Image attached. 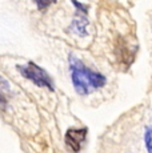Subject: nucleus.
Instances as JSON below:
<instances>
[{
  "instance_id": "nucleus-6",
  "label": "nucleus",
  "mask_w": 152,
  "mask_h": 153,
  "mask_svg": "<svg viewBox=\"0 0 152 153\" xmlns=\"http://www.w3.org/2000/svg\"><path fill=\"white\" fill-rule=\"evenodd\" d=\"M144 144L147 153H152V126H147L144 132Z\"/></svg>"
},
{
  "instance_id": "nucleus-2",
  "label": "nucleus",
  "mask_w": 152,
  "mask_h": 153,
  "mask_svg": "<svg viewBox=\"0 0 152 153\" xmlns=\"http://www.w3.org/2000/svg\"><path fill=\"white\" fill-rule=\"evenodd\" d=\"M19 72L24 76L27 80L32 81L35 85L40 88H47V89L54 92L55 87H54V80L52 77L47 73L45 69H43L42 67H39L36 63L34 61H28L25 65H17Z\"/></svg>"
},
{
  "instance_id": "nucleus-4",
  "label": "nucleus",
  "mask_w": 152,
  "mask_h": 153,
  "mask_svg": "<svg viewBox=\"0 0 152 153\" xmlns=\"http://www.w3.org/2000/svg\"><path fill=\"white\" fill-rule=\"evenodd\" d=\"M87 128H71L66 132V145L74 153H79L87 139Z\"/></svg>"
},
{
  "instance_id": "nucleus-3",
  "label": "nucleus",
  "mask_w": 152,
  "mask_h": 153,
  "mask_svg": "<svg viewBox=\"0 0 152 153\" xmlns=\"http://www.w3.org/2000/svg\"><path fill=\"white\" fill-rule=\"evenodd\" d=\"M72 3H74V5L76 7V16H75V20L72 22L71 28L79 36H86L87 35L86 27H87V24H88V19H87L88 7L81 4V3H79L77 0H72Z\"/></svg>"
},
{
  "instance_id": "nucleus-1",
  "label": "nucleus",
  "mask_w": 152,
  "mask_h": 153,
  "mask_svg": "<svg viewBox=\"0 0 152 153\" xmlns=\"http://www.w3.org/2000/svg\"><path fill=\"white\" fill-rule=\"evenodd\" d=\"M69 71L75 91L79 95H88L92 91L100 89L107 83V79L100 72H96L81 63L74 55H69Z\"/></svg>"
},
{
  "instance_id": "nucleus-5",
  "label": "nucleus",
  "mask_w": 152,
  "mask_h": 153,
  "mask_svg": "<svg viewBox=\"0 0 152 153\" xmlns=\"http://www.w3.org/2000/svg\"><path fill=\"white\" fill-rule=\"evenodd\" d=\"M11 88H10V84L8 81L5 80L4 77L0 76V104L3 107H5L8 102V97H10V92H11Z\"/></svg>"
},
{
  "instance_id": "nucleus-7",
  "label": "nucleus",
  "mask_w": 152,
  "mask_h": 153,
  "mask_svg": "<svg viewBox=\"0 0 152 153\" xmlns=\"http://www.w3.org/2000/svg\"><path fill=\"white\" fill-rule=\"evenodd\" d=\"M35 4L37 5V8L39 10H45V8H48L51 4H54L56 0H34Z\"/></svg>"
}]
</instances>
